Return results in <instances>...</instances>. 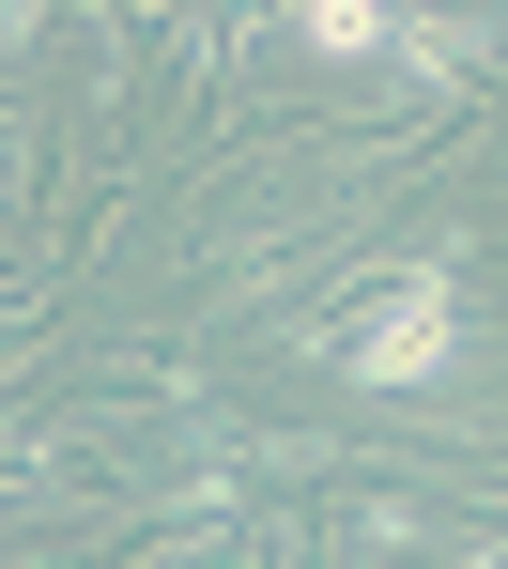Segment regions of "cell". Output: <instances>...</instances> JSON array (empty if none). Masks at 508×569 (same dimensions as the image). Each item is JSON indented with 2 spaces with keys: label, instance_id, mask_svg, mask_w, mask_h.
Returning <instances> with one entry per match:
<instances>
[{
  "label": "cell",
  "instance_id": "6da1fadb",
  "mask_svg": "<svg viewBox=\"0 0 508 569\" xmlns=\"http://www.w3.org/2000/svg\"><path fill=\"white\" fill-rule=\"evenodd\" d=\"M293 47L308 62H386V47H416V16H386V0H308Z\"/></svg>",
  "mask_w": 508,
  "mask_h": 569
}]
</instances>
